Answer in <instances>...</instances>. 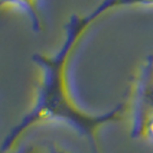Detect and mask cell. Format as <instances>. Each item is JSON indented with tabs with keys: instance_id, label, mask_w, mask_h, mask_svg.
Listing matches in <instances>:
<instances>
[{
	"instance_id": "obj_2",
	"label": "cell",
	"mask_w": 153,
	"mask_h": 153,
	"mask_svg": "<svg viewBox=\"0 0 153 153\" xmlns=\"http://www.w3.org/2000/svg\"><path fill=\"white\" fill-rule=\"evenodd\" d=\"M133 124L132 138H143L144 127L153 117V54L147 57L139 69L132 89Z\"/></svg>"
},
{
	"instance_id": "obj_1",
	"label": "cell",
	"mask_w": 153,
	"mask_h": 153,
	"mask_svg": "<svg viewBox=\"0 0 153 153\" xmlns=\"http://www.w3.org/2000/svg\"><path fill=\"white\" fill-rule=\"evenodd\" d=\"M123 6H153V0H103L89 14H74L69 17V22L65 28L63 43L54 55H32V61L40 71L34 104L31 110L20 120V123L6 135L3 143L0 144V153H11L29 129L48 123H63L72 127L75 132L86 138L91 147V153H103L100 147L101 127L110 123L123 121L129 109V100L118 103L109 112H87L76 104L71 94L68 71L69 60L83 35L87 32L89 26L106 12Z\"/></svg>"
},
{
	"instance_id": "obj_4",
	"label": "cell",
	"mask_w": 153,
	"mask_h": 153,
	"mask_svg": "<svg viewBox=\"0 0 153 153\" xmlns=\"http://www.w3.org/2000/svg\"><path fill=\"white\" fill-rule=\"evenodd\" d=\"M11 153H71L55 141H34L16 147Z\"/></svg>"
},
{
	"instance_id": "obj_5",
	"label": "cell",
	"mask_w": 153,
	"mask_h": 153,
	"mask_svg": "<svg viewBox=\"0 0 153 153\" xmlns=\"http://www.w3.org/2000/svg\"><path fill=\"white\" fill-rule=\"evenodd\" d=\"M143 138H146V139H152V141H153V117L147 121V124H146V127H144Z\"/></svg>"
},
{
	"instance_id": "obj_3",
	"label": "cell",
	"mask_w": 153,
	"mask_h": 153,
	"mask_svg": "<svg viewBox=\"0 0 153 153\" xmlns=\"http://www.w3.org/2000/svg\"><path fill=\"white\" fill-rule=\"evenodd\" d=\"M2 8H19L28 12L31 19L32 29L35 32L42 31V16L38 8V0H0V9Z\"/></svg>"
}]
</instances>
